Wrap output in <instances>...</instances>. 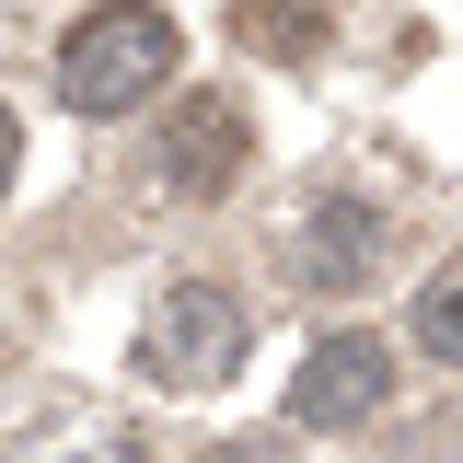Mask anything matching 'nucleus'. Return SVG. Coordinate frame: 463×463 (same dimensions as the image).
I'll return each mask as SVG.
<instances>
[{"mask_svg":"<svg viewBox=\"0 0 463 463\" xmlns=\"http://www.w3.org/2000/svg\"><path fill=\"white\" fill-rule=\"evenodd\" d=\"M139 371L163 394H221L232 371H243V301L221 279H163L151 325H139Z\"/></svg>","mask_w":463,"mask_h":463,"instance_id":"obj_2","label":"nucleus"},{"mask_svg":"<svg viewBox=\"0 0 463 463\" xmlns=\"http://www.w3.org/2000/svg\"><path fill=\"white\" fill-rule=\"evenodd\" d=\"M383 243H394V221H383L371 197H313L301 232H289V279L325 289V301H347V289L383 267Z\"/></svg>","mask_w":463,"mask_h":463,"instance_id":"obj_4","label":"nucleus"},{"mask_svg":"<svg viewBox=\"0 0 463 463\" xmlns=\"http://www.w3.org/2000/svg\"><path fill=\"white\" fill-rule=\"evenodd\" d=\"M394 394V347L383 336H325L289 371V429H371Z\"/></svg>","mask_w":463,"mask_h":463,"instance_id":"obj_3","label":"nucleus"},{"mask_svg":"<svg viewBox=\"0 0 463 463\" xmlns=\"http://www.w3.org/2000/svg\"><path fill=\"white\" fill-rule=\"evenodd\" d=\"M243 151H255V139H243V105H232V93H197V105H174V116H163V151H151V174H163L174 197H221L232 174H243Z\"/></svg>","mask_w":463,"mask_h":463,"instance_id":"obj_5","label":"nucleus"},{"mask_svg":"<svg viewBox=\"0 0 463 463\" xmlns=\"http://www.w3.org/2000/svg\"><path fill=\"white\" fill-rule=\"evenodd\" d=\"M12 174H24V128H12V105H0V197H12Z\"/></svg>","mask_w":463,"mask_h":463,"instance_id":"obj_8","label":"nucleus"},{"mask_svg":"<svg viewBox=\"0 0 463 463\" xmlns=\"http://www.w3.org/2000/svg\"><path fill=\"white\" fill-rule=\"evenodd\" d=\"M209 463H279V452H267V440H243V452H209Z\"/></svg>","mask_w":463,"mask_h":463,"instance_id":"obj_9","label":"nucleus"},{"mask_svg":"<svg viewBox=\"0 0 463 463\" xmlns=\"http://www.w3.org/2000/svg\"><path fill=\"white\" fill-rule=\"evenodd\" d=\"M174 58H185L174 12L105 0V12H81L70 47H58V105H70V116H128V105H151V93L174 81Z\"/></svg>","mask_w":463,"mask_h":463,"instance_id":"obj_1","label":"nucleus"},{"mask_svg":"<svg viewBox=\"0 0 463 463\" xmlns=\"http://www.w3.org/2000/svg\"><path fill=\"white\" fill-rule=\"evenodd\" d=\"M417 347H429V359H463V279H429V301H417Z\"/></svg>","mask_w":463,"mask_h":463,"instance_id":"obj_7","label":"nucleus"},{"mask_svg":"<svg viewBox=\"0 0 463 463\" xmlns=\"http://www.w3.org/2000/svg\"><path fill=\"white\" fill-rule=\"evenodd\" d=\"M232 35L255 58H289V70H301V58H325L336 24H325V0H232Z\"/></svg>","mask_w":463,"mask_h":463,"instance_id":"obj_6","label":"nucleus"}]
</instances>
